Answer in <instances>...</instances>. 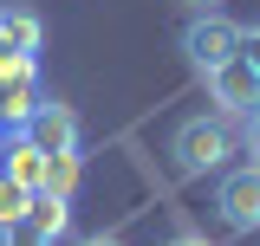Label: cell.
Returning a JSON list of instances; mask_svg holds the SVG:
<instances>
[{
    "instance_id": "cell-14",
    "label": "cell",
    "mask_w": 260,
    "mask_h": 246,
    "mask_svg": "<svg viewBox=\"0 0 260 246\" xmlns=\"http://www.w3.org/2000/svg\"><path fill=\"white\" fill-rule=\"evenodd\" d=\"M189 13H221V0H182Z\"/></svg>"
},
{
    "instance_id": "cell-1",
    "label": "cell",
    "mask_w": 260,
    "mask_h": 246,
    "mask_svg": "<svg viewBox=\"0 0 260 246\" xmlns=\"http://www.w3.org/2000/svg\"><path fill=\"white\" fill-rule=\"evenodd\" d=\"M169 155H176L182 182H208V175H221L228 162L241 155V130L221 110H195V117H182L169 130Z\"/></svg>"
},
{
    "instance_id": "cell-4",
    "label": "cell",
    "mask_w": 260,
    "mask_h": 246,
    "mask_svg": "<svg viewBox=\"0 0 260 246\" xmlns=\"http://www.w3.org/2000/svg\"><path fill=\"white\" fill-rule=\"evenodd\" d=\"M202 85H208V104H215L221 117H234V123L260 110V71H254L247 59H228V65H215V71H208Z\"/></svg>"
},
{
    "instance_id": "cell-11",
    "label": "cell",
    "mask_w": 260,
    "mask_h": 246,
    "mask_svg": "<svg viewBox=\"0 0 260 246\" xmlns=\"http://www.w3.org/2000/svg\"><path fill=\"white\" fill-rule=\"evenodd\" d=\"M241 149H247V162H254V169H260V110H254V117H247V130H241Z\"/></svg>"
},
{
    "instance_id": "cell-13",
    "label": "cell",
    "mask_w": 260,
    "mask_h": 246,
    "mask_svg": "<svg viewBox=\"0 0 260 246\" xmlns=\"http://www.w3.org/2000/svg\"><path fill=\"white\" fill-rule=\"evenodd\" d=\"M78 246H130V240H124V233H85Z\"/></svg>"
},
{
    "instance_id": "cell-2",
    "label": "cell",
    "mask_w": 260,
    "mask_h": 246,
    "mask_svg": "<svg viewBox=\"0 0 260 246\" xmlns=\"http://www.w3.org/2000/svg\"><path fill=\"white\" fill-rule=\"evenodd\" d=\"M182 59L208 78L215 65H228V59H241V26L228 20V13H195L189 26H182Z\"/></svg>"
},
{
    "instance_id": "cell-5",
    "label": "cell",
    "mask_w": 260,
    "mask_h": 246,
    "mask_svg": "<svg viewBox=\"0 0 260 246\" xmlns=\"http://www.w3.org/2000/svg\"><path fill=\"white\" fill-rule=\"evenodd\" d=\"M20 130H26L46 155H78V110L59 104V97H39V110H32Z\"/></svg>"
},
{
    "instance_id": "cell-3",
    "label": "cell",
    "mask_w": 260,
    "mask_h": 246,
    "mask_svg": "<svg viewBox=\"0 0 260 246\" xmlns=\"http://www.w3.org/2000/svg\"><path fill=\"white\" fill-rule=\"evenodd\" d=\"M215 214L228 233H260V169H221L215 182Z\"/></svg>"
},
{
    "instance_id": "cell-6",
    "label": "cell",
    "mask_w": 260,
    "mask_h": 246,
    "mask_svg": "<svg viewBox=\"0 0 260 246\" xmlns=\"http://www.w3.org/2000/svg\"><path fill=\"white\" fill-rule=\"evenodd\" d=\"M0 169H7V175H13L20 188H32V194H39V188L52 182V155L39 149V143H32L26 130H7V149H0Z\"/></svg>"
},
{
    "instance_id": "cell-15",
    "label": "cell",
    "mask_w": 260,
    "mask_h": 246,
    "mask_svg": "<svg viewBox=\"0 0 260 246\" xmlns=\"http://www.w3.org/2000/svg\"><path fill=\"white\" fill-rule=\"evenodd\" d=\"M0 59H13V46H7V13H0Z\"/></svg>"
},
{
    "instance_id": "cell-16",
    "label": "cell",
    "mask_w": 260,
    "mask_h": 246,
    "mask_svg": "<svg viewBox=\"0 0 260 246\" xmlns=\"http://www.w3.org/2000/svg\"><path fill=\"white\" fill-rule=\"evenodd\" d=\"M0 136H7V117H0Z\"/></svg>"
},
{
    "instance_id": "cell-9",
    "label": "cell",
    "mask_w": 260,
    "mask_h": 246,
    "mask_svg": "<svg viewBox=\"0 0 260 246\" xmlns=\"http://www.w3.org/2000/svg\"><path fill=\"white\" fill-rule=\"evenodd\" d=\"M0 246H52V240H46L32 220H20V227H7V233H0Z\"/></svg>"
},
{
    "instance_id": "cell-8",
    "label": "cell",
    "mask_w": 260,
    "mask_h": 246,
    "mask_svg": "<svg viewBox=\"0 0 260 246\" xmlns=\"http://www.w3.org/2000/svg\"><path fill=\"white\" fill-rule=\"evenodd\" d=\"M26 208H32V188H20L7 169H0V233H7V227H20Z\"/></svg>"
},
{
    "instance_id": "cell-10",
    "label": "cell",
    "mask_w": 260,
    "mask_h": 246,
    "mask_svg": "<svg viewBox=\"0 0 260 246\" xmlns=\"http://www.w3.org/2000/svg\"><path fill=\"white\" fill-rule=\"evenodd\" d=\"M241 59L260 71V20H254V26H241Z\"/></svg>"
},
{
    "instance_id": "cell-7",
    "label": "cell",
    "mask_w": 260,
    "mask_h": 246,
    "mask_svg": "<svg viewBox=\"0 0 260 246\" xmlns=\"http://www.w3.org/2000/svg\"><path fill=\"white\" fill-rule=\"evenodd\" d=\"M0 13H7V46H13V59H32L39 39H46L39 13H32V7H0Z\"/></svg>"
},
{
    "instance_id": "cell-12",
    "label": "cell",
    "mask_w": 260,
    "mask_h": 246,
    "mask_svg": "<svg viewBox=\"0 0 260 246\" xmlns=\"http://www.w3.org/2000/svg\"><path fill=\"white\" fill-rule=\"evenodd\" d=\"M162 246H215V240H208V233H195V227H176Z\"/></svg>"
}]
</instances>
